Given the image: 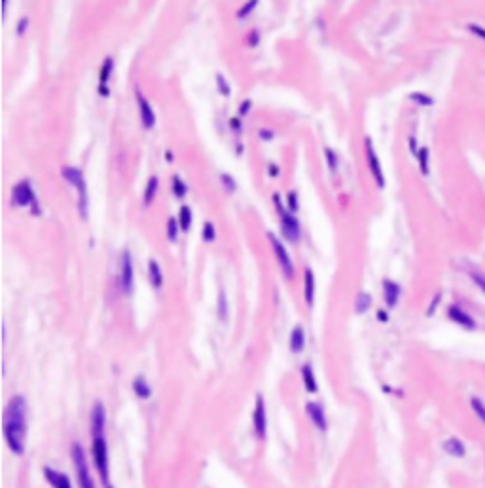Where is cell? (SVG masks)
Wrapping results in <instances>:
<instances>
[{
	"instance_id": "obj_31",
	"label": "cell",
	"mask_w": 485,
	"mask_h": 488,
	"mask_svg": "<svg viewBox=\"0 0 485 488\" xmlns=\"http://www.w3.org/2000/svg\"><path fill=\"white\" fill-rule=\"evenodd\" d=\"M410 99H412L415 105H419V106H433L434 105L433 97H430L428 93H423V92L410 93Z\"/></svg>"
},
{
	"instance_id": "obj_4",
	"label": "cell",
	"mask_w": 485,
	"mask_h": 488,
	"mask_svg": "<svg viewBox=\"0 0 485 488\" xmlns=\"http://www.w3.org/2000/svg\"><path fill=\"white\" fill-rule=\"evenodd\" d=\"M61 177L65 179L68 185L73 186L74 190L78 192V211L82 215V218L87 217V185H85L84 172L76 167V165H63L59 169Z\"/></svg>"
},
{
	"instance_id": "obj_5",
	"label": "cell",
	"mask_w": 485,
	"mask_h": 488,
	"mask_svg": "<svg viewBox=\"0 0 485 488\" xmlns=\"http://www.w3.org/2000/svg\"><path fill=\"white\" fill-rule=\"evenodd\" d=\"M266 236H268V242L269 245H271V249H273V255H275L277 263H279V266H281V272L282 276H284V279H289V281H292L296 276V268H294V263H292V257H290L289 249H287V245H284V242H282L277 234H273L271 230L266 232Z\"/></svg>"
},
{
	"instance_id": "obj_6",
	"label": "cell",
	"mask_w": 485,
	"mask_h": 488,
	"mask_svg": "<svg viewBox=\"0 0 485 488\" xmlns=\"http://www.w3.org/2000/svg\"><path fill=\"white\" fill-rule=\"evenodd\" d=\"M71 456H73V466L76 469V481H78L80 488H97L95 481H93L92 469H89V462L87 456L84 452V447L80 442H73L71 447Z\"/></svg>"
},
{
	"instance_id": "obj_28",
	"label": "cell",
	"mask_w": 485,
	"mask_h": 488,
	"mask_svg": "<svg viewBox=\"0 0 485 488\" xmlns=\"http://www.w3.org/2000/svg\"><path fill=\"white\" fill-rule=\"evenodd\" d=\"M284 204H287V209H289L290 213H298L300 211V194H298V190H289L287 192V196H284Z\"/></svg>"
},
{
	"instance_id": "obj_32",
	"label": "cell",
	"mask_w": 485,
	"mask_h": 488,
	"mask_svg": "<svg viewBox=\"0 0 485 488\" xmlns=\"http://www.w3.org/2000/svg\"><path fill=\"white\" fill-rule=\"evenodd\" d=\"M220 183H222L224 190L228 192V194H233V192L237 190V181L233 179V175L228 172H222L220 173Z\"/></svg>"
},
{
	"instance_id": "obj_8",
	"label": "cell",
	"mask_w": 485,
	"mask_h": 488,
	"mask_svg": "<svg viewBox=\"0 0 485 488\" xmlns=\"http://www.w3.org/2000/svg\"><path fill=\"white\" fill-rule=\"evenodd\" d=\"M118 285L124 295H131L135 285V268H133V255L129 249L122 251L118 268Z\"/></svg>"
},
{
	"instance_id": "obj_39",
	"label": "cell",
	"mask_w": 485,
	"mask_h": 488,
	"mask_svg": "<svg viewBox=\"0 0 485 488\" xmlns=\"http://www.w3.org/2000/svg\"><path fill=\"white\" fill-rule=\"evenodd\" d=\"M29 27H31V20H29L27 15H23V18H20V21H17V25H15V34H17V36H23V34H27V31H29Z\"/></svg>"
},
{
	"instance_id": "obj_25",
	"label": "cell",
	"mask_w": 485,
	"mask_h": 488,
	"mask_svg": "<svg viewBox=\"0 0 485 488\" xmlns=\"http://www.w3.org/2000/svg\"><path fill=\"white\" fill-rule=\"evenodd\" d=\"M372 302H374L372 295H370L368 291H361V293L356 295V298H354V312H356V314H366V312L372 308Z\"/></svg>"
},
{
	"instance_id": "obj_3",
	"label": "cell",
	"mask_w": 485,
	"mask_h": 488,
	"mask_svg": "<svg viewBox=\"0 0 485 488\" xmlns=\"http://www.w3.org/2000/svg\"><path fill=\"white\" fill-rule=\"evenodd\" d=\"M10 204H12V207H29L33 217H40V215H42V205H40L38 196H36V192H34L33 179H21V181H17V183L12 186Z\"/></svg>"
},
{
	"instance_id": "obj_29",
	"label": "cell",
	"mask_w": 485,
	"mask_h": 488,
	"mask_svg": "<svg viewBox=\"0 0 485 488\" xmlns=\"http://www.w3.org/2000/svg\"><path fill=\"white\" fill-rule=\"evenodd\" d=\"M201 238H203L205 244H212L217 239V226L212 221H205L203 230H201Z\"/></svg>"
},
{
	"instance_id": "obj_47",
	"label": "cell",
	"mask_w": 485,
	"mask_h": 488,
	"mask_svg": "<svg viewBox=\"0 0 485 488\" xmlns=\"http://www.w3.org/2000/svg\"><path fill=\"white\" fill-rule=\"evenodd\" d=\"M165 160H167V162H173V152L165 151Z\"/></svg>"
},
{
	"instance_id": "obj_34",
	"label": "cell",
	"mask_w": 485,
	"mask_h": 488,
	"mask_svg": "<svg viewBox=\"0 0 485 488\" xmlns=\"http://www.w3.org/2000/svg\"><path fill=\"white\" fill-rule=\"evenodd\" d=\"M217 90H218V93L222 95V97H230L231 95L230 82H228V78H226L222 73L217 74Z\"/></svg>"
},
{
	"instance_id": "obj_18",
	"label": "cell",
	"mask_w": 485,
	"mask_h": 488,
	"mask_svg": "<svg viewBox=\"0 0 485 488\" xmlns=\"http://www.w3.org/2000/svg\"><path fill=\"white\" fill-rule=\"evenodd\" d=\"M305 329H303V325H296L294 329L290 330V337H289V348L292 354H302L303 350H305Z\"/></svg>"
},
{
	"instance_id": "obj_37",
	"label": "cell",
	"mask_w": 485,
	"mask_h": 488,
	"mask_svg": "<svg viewBox=\"0 0 485 488\" xmlns=\"http://www.w3.org/2000/svg\"><path fill=\"white\" fill-rule=\"evenodd\" d=\"M228 127H230V132L236 135L237 139L241 137L243 130H245V124H243V118H239V116H233V118L228 120Z\"/></svg>"
},
{
	"instance_id": "obj_13",
	"label": "cell",
	"mask_w": 485,
	"mask_h": 488,
	"mask_svg": "<svg viewBox=\"0 0 485 488\" xmlns=\"http://www.w3.org/2000/svg\"><path fill=\"white\" fill-rule=\"evenodd\" d=\"M315 295H317V277L313 268L305 266L303 268V300L307 304L309 308L315 304Z\"/></svg>"
},
{
	"instance_id": "obj_17",
	"label": "cell",
	"mask_w": 485,
	"mask_h": 488,
	"mask_svg": "<svg viewBox=\"0 0 485 488\" xmlns=\"http://www.w3.org/2000/svg\"><path fill=\"white\" fill-rule=\"evenodd\" d=\"M146 272H148V281H150L152 289L159 291L165 284V276L161 266L156 258H148V264H146Z\"/></svg>"
},
{
	"instance_id": "obj_38",
	"label": "cell",
	"mask_w": 485,
	"mask_h": 488,
	"mask_svg": "<svg viewBox=\"0 0 485 488\" xmlns=\"http://www.w3.org/2000/svg\"><path fill=\"white\" fill-rule=\"evenodd\" d=\"M252 99H243L241 103H239V106H237V116L239 118H245V116H249L250 111H252Z\"/></svg>"
},
{
	"instance_id": "obj_21",
	"label": "cell",
	"mask_w": 485,
	"mask_h": 488,
	"mask_svg": "<svg viewBox=\"0 0 485 488\" xmlns=\"http://www.w3.org/2000/svg\"><path fill=\"white\" fill-rule=\"evenodd\" d=\"M158 190H159V177L158 175H150L148 181H146L145 192H143V205H145V207H150V205L154 204V200H156V196H158Z\"/></svg>"
},
{
	"instance_id": "obj_1",
	"label": "cell",
	"mask_w": 485,
	"mask_h": 488,
	"mask_svg": "<svg viewBox=\"0 0 485 488\" xmlns=\"http://www.w3.org/2000/svg\"><path fill=\"white\" fill-rule=\"evenodd\" d=\"M89 435H92V458L97 469L103 488H114L110 477V456L106 441V409L103 403H95L89 414Z\"/></svg>"
},
{
	"instance_id": "obj_44",
	"label": "cell",
	"mask_w": 485,
	"mask_h": 488,
	"mask_svg": "<svg viewBox=\"0 0 485 488\" xmlns=\"http://www.w3.org/2000/svg\"><path fill=\"white\" fill-rule=\"evenodd\" d=\"M268 175L269 177H273V179H277L279 175H281V167L277 164H273V162H269L268 164Z\"/></svg>"
},
{
	"instance_id": "obj_27",
	"label": "cell",
	"mask_w": 485,
	"mask_h": 488,
	"mask_svg": "<svg viewBox=\"0 0 485 488\" xmlns=\"http://www.w3.org/2000/svg\"><path fill=\"white\" fill-rule=\"evenodd\" d=\"M178 234H180V226H178L177 217H167V223H165V236L169 242H177Z\"/></svg>"
},
{
	"instance_id": "obj_35",
	"label": "cell",
	"mask_w": 485,
	"mask_h": 488,
	"mask_svg": "<svg viewBox=\"0 0 485 488\" xmlns=\"http://www.w3.org/2000/svg\"><path fill=\"white\" fill-rule=\"evenodd\" d=\"M245 42H247V46L249 48H258V44L262 42L260 29H250L249 33H247V36H245Z\"/></svg>"
},
{
	"instance_id": "obj_33",
	"label": "cell",
	"mask_w": 485,
	"mask_h": 488,
	"mask_svg": "<svg viewBox=\"0 0 485 488\" xmlns=\"http://www.w3.org/2000/svg\"><path fill=\"white\" fill-rule=\"evenodd\" d=\"M256 8H258V0H249V2H245V4L237 10L236 18L237 20H247L250 13L254 12Z\"/></svg>"
},
{
	"instance_id": "obj_26",
	"label": "cell",
	"mask_w": 485,
	"mask_h": 488,
	"mask_svg": "<svg viewBox=\"0 0 485 488\" xmlns=\"http://www.w3.org/2000/svg\"><path fill=\"white\" fill-rule=\"evenodd\" d=\"M415 160H417V164H419L421 173H423V175H428V172H430V165H428V162H430V151H428V146H421Z\"/></svg>"
},
{
	"instance_id": "obj_43",
	"label": "cell",
	"mask_w": 485,
	"mask_h": 488,
	"mask_svg": "<svg viewBox=\"0 0 485 488\" xmlns=\"http://www.w3.org/2000/svg\"><path fill=\"white\" fill-rule=\"evenodd\" d=\"M468 31L474 34V36H478V39H484L485 40V29L482 25H476V23H470L468 25Z\"/></svg>"
},
{
	"instance_id": "obj_7",
	"label": "cell",
	"mask_w": 485,
	"mask_h": 488,
	"mask_svg": "<svg viewBox=\"0 0 485 488\" xmlns=\"http://www.w3.org/2000/svg\"><path fill=\"white\" fill-rule=\"evenodd\" d=\"M362 146H364V158H366L368 169H370V173H372V177H374V181H375V186H377L379 190H383L387 181H385L383 165H381V160H379V156H377V151H375L372 137H364V143H362Z\"/></svg>"
},
{
	"instance_id": "obj_22",
	"label": "cell",
	"mask_w": 485,
	"mask_h": 488,
	"mask_svg": "<svg viewBox=\"0 0 485 488\" xmlns=\"http://www.w3.org/2000/svg\"><path fill=\"white\" fill-rule=\"evenodd\" d=\"M177 221H178V226H180V232H182V234L190 232L191 223H194V211H191L190 205L182 204L180 207H178Z\"/></svg>"
},
{
	"instance_id": "obj_40",
	"label": "cell",
	"mask_w": 485,
	"mask_h": 488,
	"mask_svg": "<svg viewBox=\"0 0 485 488\" xmlns=\"http://www.w3.org/2000/svg\"><path fill=\"white\" fill-rule=\"evenodd\" d=\"M258 139L263 141V143H269V141L275 139V132H273L271 127H260V130H258Z\"/></svg>"
},
{
	"instance_id": "obj_10",
	"label": "cell",
	"mask_w": 485,
	"mask_h": 488,
	"mask_svg": "<svg viewBox=\"0 0 485 488\" xmlns=\"http://www.w3.org/2000/svg\"><path fill=\"white\" fill-rule=\"evenodd\" d=\"M252 428L254 435L263 441L268 435V409H266V399L262 393H258L254 399V410H252Z\"/></svg>"
},
{
	"instance_id": "obj_41",
	"label": "cell",
	"mask_w": 485,
	"mask_h": 488,
	"mask_svg": "<svg viewBox=\"0 0 485 488\" xmlns=\"http://www.w3.org/2000/svg\"><path fill=\"white\" fill-rule=\"evenodd\" d=\"M271 202H273V205H275V209L279 215H282V213L287 211V204L282 202L281 194L279 192H273V196H271Z\"/></svg>"
},
{
	"instance_id": "obj_9",
	"label": "cell",
	"mask_w": 485,
	"mask_h": 488,
	"mask_svg": "<svg viewBox=\"0 0 485 488\" xmlns=\"http://www.w3.org/2000/svg\"><path fill=\"white\" fill-rule=\"evenodd\" d=\"M279 225H281L282 242L294 245L302 239V225H300V221H298L294 213H290L287 209L282 215H279Z\"/></svg>"
},
{
	"instance_id": "obj_2",
	"label": "cell",
	"mask_w": 485,
	"mask_h": 488,
	"mask_svg": "<svg viewBox=\"0 0 485 488\" xmlns=\"http://www.w3.org/2000/svg\"><path fill=\"white\" fill-rule=\"evenodd\" d=\"M2 433L6 439L8 449L15 456H23L27 449V433H29V405L23 396H13L8 401L2 416Z\"/></svg>"
},
{
	"instance_id": "obj_16",
	"label": "cell",
	"mask_w": 485,
	"mask_h": 488,
	"mask_svg": "<svg viewBox=\"0 0 485 488\" xmlns=\"http://www.w3.org/2000/svg\"><path fill=\"white\" fill-rule=\"evenodd\" d=\"M44 479L50 482V487L52 488H73V482H71V479H68L66 473L50 468V466L44 468Z\"/></svg>"
},
{
	"instance_id": "obj_12",
	"label": "cell",
	"mask_w": 485,
	"mask_h": 488,
	"mask_svg": "<svg viewBox=\"0 0 485 488\" xmlns=\"http://www.w3.org/2000/svg\"><path fill=\"white\" fill-rule=\"evenodd\" d=\"M381 287H383V300H385V304H387V310H393V308H396L398 306V300H400V295H402V287L394 279H389V277H385L383 281H381Z\"/></svg>"
},
{
	"instance_id": "obj_15",
	"label": "cell",
	"mask_w": 485,
	"mask_h": 488,
	"mask_svg": "<svg viewBox=\"0 0 485 488\" xmlns=\"http://www.w3.org/2000/svg\"><path fill=\"white\" fill-rule=\"evenodd\" d=\"M447 317L451 319L453 323L461 325V327H465V329H476V321L472 319V316H470V314H466L461 306L451 304V306L447 308Z\"/></svg>"
},
{
	"instance_id": "obj_45",
	"label": "cell",
	"mask_w": 485,
	"mask_h": 488,
	"mask_svg": "<svg viewBox=\"0 0 485 488\" xmlns=\"http://www.w3.org/2000/svg\"><path fill=\"white\" fill-rule=\"evenodd\" d=\"M470 277H472L474 284L478 285L479 289H482L485 293V276H482V274H472V276H470Z\"/></svg>"
},
{
	"instance_id": "obj_11",
	"label": "cell",
	"mask_w": 485,
	"mask_h": 488,
	"mask_svg": "<svg viewBox=\"0 0 485 488\" xmlns=\"http://www.w3.org/2000/svg\"><path fill=\"white\" fill-rule=\"evenodd\" d=\"M135 101H137V109H138V116H140V124L145 130H152L156 125V111L146 95L140 92V88H135Z\"/></svg>"
},
{
	"instance_id": "obj_24",
	"label": "cell",
	"mask_w": 485,
	"mask_h": 488,
	"mask_svg": "<svg viewBox=\"0 0 485 488\" xmlns=\"http://www.w3.org/2000/svg\"><path fill=\"white\" fill-rule=\"evenodd\" d=\"M131 386L135 396H137L138 399H150L152 397V386L148 384V380H146L145 376H137V378L133 380Z\"/></svg>"
},
{
	"instance_id": "obj_19",
	"label": "cell",
	"mask_w": 485,
	"mask_h": 488,
	"mask_svg": "<svg viewBox=\"0 0 485 488\" xmlns=\"http://www.w3.org/2000/svg\"><path fill=\"white\" fill-rule=\"evenodd\" d=\"M300 375H302V382L305 391H307V393H317V391H319V380H317L313 365L303 363L302 369H300Z\"/></svg>"
},
{
	"instance_id": "obj_42",
	"label": "cell",
	"mask_w": 485,
	"mask_h": 488,
	"mask_svg": "<svg viewBox=\"0 0 485 488\" xmlns=\"http://www.w3.org/2000/svg\"><path fill=\"white\" fill-rule=\"evenodd\" d=\"M472 409H474V412H476V414H478L479 418H482V420H484V422H485V407H484V403L474 397V399H472Z\"/></svg>"
},
{
	"instance_id": "obj_20",
	"label": "cell",
	"mask_w": 485,
	"mask_h": 488,
	"mask_svg": "<svg viewBox=\"0 0 485 488\" xmlns=\"http://www.w3.org/2000/svg\"><path fill=\"white\" fill-rule=\"evenodd\" d=\"M114 69H116V61H114L112 55H106L103 63H101V69H99V86L108 88V82L112 80Z\"/></svg>"
},
{
	"instance_id": "obj_23",
	"label": "cell",
	"mask_w": 485,
	"mask_h": 488,
	"mask_svg": "<svg viewBox=\"0 0 485 488\" xmlns=\"http://www.w3.org/2000/svg\"><path fill=\"white\" fill-rule=\"evenodd\" d=\"M171 190H173V196H175L178 202H182V200L188 196V185H186V181H184L178 173H175V175L171 177Z\"/></svg>"
},
{
	"instance_id": "obj_30",
	"label": "cell",
	"mask_w": 485,
	"mask_h": 488,
	"mask_svg": "<svg viewBox=\"0 0 485 488\" xmlns=\"http://www.w3.org/2000/svg\"><path fill=\"white\" fill-rule=\"evenodd\" d=\"M324 156H326L328 169H330L332 173L338 172V165H340V156H338V152H335L334 148L326 146V148H324Z\"/></svg>"
},
{
	"instance_id": "obj_14",
	"label": "cell",
	"mask_w": 485,
	"mask_h": 488,
	"mask_svg": "<svg viewBox=\"0 0 485 488\" xmlns=\"http://www.w3.org/2000/svg\"><path fill=\"white\" fill-rule=\"evenodd\" d=\"M305 412H307L309 420L315 424V428H319L321 431H326L328 418L326 412H324V407H322L321 403L309 401L307 405H305Z\"/></svg>"
},
{
	"instance_id": "obj_46",
	"label": "cell",
	"mask_w": 485,
	"mask_h": 488,
	"mask_svg": "<svg viewBox=\"0 0 485 488\" xmlns=\"http://www.w3.org/2000/svg\"><path fill=\"white\" fill-rule=\"evenodd\" d=\"M375 316H377V319H379L381 323H387V321H389L387 310H377V314H375Z\"/></svg>"
},
{
	"instance_id": "obj_36",
	"label": "cell",
	"mask_w": 485,
	"mask_h": 488,
	"mask_svg": "<svg viewBox=\"0 0 485 488\" xmlns=\"http://www.w3.org/2000/svg\"><path fill=\"white\" fill-rule=\"evenodd\" d=\"M218 317L226 321L228 319V298H226V293L220 291L218 293Z\"/></svg>"
}]
</instances>
